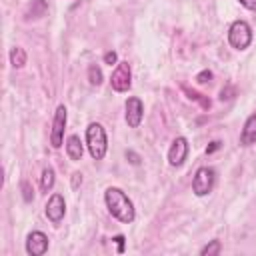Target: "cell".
Masks as SVG:
<instances>
[{"mask_svg": "<svg viewBox=\"0 0 256 256\" xmlns=\"http://www.w3.org/2000/svg\"><path fill=\"white\" fill-rule=\"evenodd\" d=\"M46 10H48V6H46V2H44V0H32V2H30V6H28L26 18H28V20H30V18H40V16H44V14H46Z\"/></svg>", "mask_w": 256, "mask_h": 256, "instance_id": "5bb4252c", "label": "cell"}, {"mask_svg": "<svg viewBox=\"0 0 256 256\" xmlns=\"http://www.w3.org/2000/svg\"><path fill=\"white\" fill-rule=\"evenodd\" d=\"M126 158L130 160V164H134V166H138L140 164V156L134 152V150H126Z\"/></svg>", "mask_w": 256, "mask_h": 256, "instance_id": "7402d4cb", "label": "cell"}, {"mask_svg": "<svg viewBox=\"0 0 256 256\" xmlns=\"http://www.w3.org/2000/svg\"><path fill=\"white\" fill-rule=\"evenodd\" d=\"M220 252H222V244H220V240H210V242L200 250L202 256H216V254H220Z\"/></svg>", "mask_w": 256, "mask_h": 256, "instance_id": "ac0fdd59", "label": "cell"}, {"mask_svg": "<svg viewBox=\"0 0 256 256\" xmlns=\"http://www.w3.org/2000/svg\"><path fill=\"white\" fill-rule=\"evenodd\" d=\"M214 184H216V172H214V168L200 166L194 172V178H192V192L196 196H206V194L212 192Z\"/></svg>", "mask_w": 256, "mask_h": 256, "instance_id": "277c9868", "label": "cell"}, {"mask_svg": "<svg viewBox=\"0 0 256 256\" xmlns=\"http://www.w3.org/2000/svg\"><path fill=\"white\" fill-rule=\"evenodd\" d=\"M10 64H12L14 68H22V66L26 64V50L20 48V46H14V48L10 50Z\"/></svg>", "mask_w": 256, "mask_h": 256, "instance_id": "9a60e30c", "label": "cell"}, {"mask_svg": "<svg viewBox=\"0 0 256 256\" xmlns=\"http://www.w3.org/2000/svg\"><path fill=\"white\" fill-rule=\"evenodd\" d=\"M82 184V174L80 172H74L72 174V188H78Z\"/></svg>", "mask_w": 256, "mask_h": 256, "instance_id": "603a6c76", "label": "cell"}, {"mask_svg": "<svg viewBox=\"0 0 256 256\" xmlns=\"http://www.w3.org/2000/svg\"><path fill=\"white\" fill-rule=\"evenodd\" d=\"M66 106L60 104L54 112V120H52V132H50V144L52 148H60L64 144V130H66Z\"/></svg>", "mask_w": 256, "mask_h": 256, "instance_id": "8992f818", "label": "cell"}, {"mask_svg": "<svg viewBox=\"0 0 256 256\" xmlns=\"http://www.w3.org/2000/svg\"><path fill=\"white\" fill-rule=\"evenodd\" d=\"M220 148V142L218 140H214V142H210V146L206 148V154H212V152H216Z\"/></svg>", "mask_w": 256, "mask_h": 256, "instance_id": "d4e9b609", "label": "cell"}, {"mask_svg": "<svg viewBox=\"0 0 256 256\" xmlns=\"http://www.w3.org/2000/svg\"><path fill=\"white\" fill-rule=\"evenodd\" d=\"M228 42L234 50H246L252 44V28L246 20H234L228 28Z\"/></svg>", "mask_w": 256, "mask_h": 256, "instance_id": "3957f363", "label": "cell"}, {"mask_svg": "<svg viewBox=\"0 0 256 256\" xmlns=\"http://www.w3.org/2000/svg\"><path fill=\"white\" fill-rule=\"evenodd\" d=\"M188 150H190L188 148V140L184 136L174 138L172 144H170V150H168V164L174 166V168L182 166L186 162V158H188Z\"/></svg>", "mask_w": 256, "mask_h": 256, "instance_id": "52a82bcc", "label": "cell"}, {"mask_svg": "<svg viewBox=\"0 0 256 256\" xmlns=\"http://www.w3.org/2000/svg\"><path fill=\"white\" fill-rule=\"evenodd\" d=\"M54 182H56V174H54V168H44L42 170V176H40V188L42 192H50L54 188Z\"/></svg>", "mask_w": 256, "mask_h": 256, "instance_id": "4fadbf2b", "label": "cell"}, {"mask_svg": "<svg viewBox=\"0 0 256 256\" xmlns=\"http://www.w3.org/2000/svg\"><path fill=\"white\" fill-rule=\"evenodd\" d=\"M86 148L94 160H102L108 152V138L106 130L100 122H90L86 128Z\"/></svg>", "mask_w": 256, "mask_h": 256, "instance_id": "7a4b0ae2", "label": "cell"}, {"mask_svg": "<svg viewBox=\"0 0 256 256\" xmlns=\"http://www.w3.org/2000/svg\"><path fill=\"white\" fill-rule=\"evenodd\" d=\"M20 188H22V198H24V202H32L34 190H32L30 182H28V180H22V182H20Z\"/></svg>", "mask_w": 256, "mask_h": 256, "instance_id": "d6986e66", "label": "cell"}, {"mask_svg": "<svg viewBox=\"0 0 256 256\" xmlns=\"http://www.w3.org/2000/svg\"><path fill=\"white\" fill-rule=\"evenodd\" d=\"M212 76H214V74H212L210 70H202V72L196 74V82H198V84H206V82L212 80Z\"/></svg>", "mask_w": 256, "mask_h": 256, "instance_id": "44dd1931", "label": "cell"}, {"mask_svg": "<svg viewBox=\"0 0 256 256\" xmlns=\"http://www.w3.org/2000/svg\"><path fill=\"white\" fill-rule=\"evenodd\" d=\"M112 240H114V242L118 244V252H122V250H124V246H122V244H124V236L120 234V236H114Z\"/></svg>", "mask_w": 256, "mask_h": 256, "instance_id": "484cf974", "label": "cell"}, {"mask_svg": "<svg viewBox=\"0 0 256 256\" xmlns=\"http://www.w3.org/2000/svg\"><path fill=\"white\" fill-rule=\"evenodd\" d=\"M104 204L108 208V212L122 224H130L134 222L136 218V210H134V204L132 200L128 198V194L116 186H110L106 188L104 192Z\"/></svg>", "mask_w": 256, "mask_h": 256, "instance_id": "6da1fadb", "label": "cell"}, {"mask_svg": "<svg viewBox=\"0 0 256 256\" xmlns=\"http://www.w3.org/2000/svg\"><path fill=\"white\" fill-rule=\"evenodd\" d=\"M240 144L242 146H252L256 144V112H252L246 122H244V128L240 132Z\"/></svg>", "mask_w": 256, "mask_h": 256, "instance_id": "8fae6325", "label": "cell"}, {"mask_svg": "<svg viewBox=\"0 0 256 256\" xmlns=\"http://www.w3.org/2000/svg\"><path fill=\"white\" fill-rule=\"evenodd\" d=\"M244 8H248V10H256V0H238Z\"/></svg>", "mask_w": 256, "mask_h": 256, "instance_id": "cb8c5ba5", "label": "cell"}, {"mask_svg": "<svg viewBox=\"0 0 256 256\" xmlns=\"http://www.w3.org/2000/svg\"><path fill=\"white\" fill-rule=\"evenodd\" d=\"M182 90L188 94V98H190V100L200 102V106H202L204 110H208V108H210V98H206L204 94H200V92H196V90H190L188 86H182Z\"/></svg>", "mask_w": 256, "mask_h": 256, "instance_id": "e0dca14e", "label": "cell"}, {"mask_svg": "<svg viewBox=\"0 0 256 256\" xmlns=\"http://www.w3.org/2000/svg\"><path fill=\"white\" fill-rule=\"evenodd\" d=\"M110 86L112 90L116 92H128L130 86H132V72H130V64L124 60V62H118L112 76H110Z\"/></svg>", "mask_w": 256, "mask_h": 256, "instance_id": "5b68a950", "label": "cell"}, {"mask_svg": "<svg viewBox=\"0 0 256 256\" xmlns=\"http://www.w3.org/2000/svg\"><path fill=\"white\" fill-rule=\"evenodd\" d=\"M26 252L30 256H44L48 252V236L40 230H32L26 236Z\"/></svg>", "mask_w": 256, "mask_h": 256, "instance_id": "30bf717a", "label": "cell"}, {"mask_svg": "<svg viewBox=\"0 0 256 256\" xmlns=\"http://www.w3.org/2000/svg\"><path fill=\"white\" fill-rule=\"evenodd\" d=\"M104 64H108V66H112V64H118V54L114 52V50H108V52H104Z\"/></svg>", "mask_w": 256, "mask_h": 256, "instance_id": "ffe728a7", "label": "cell"}, {"mask_svg": "<svg viewBox=\"0 0 256 256\" xmlns=\"http://www.w3.org/2000/svg\"><path fill=\"white\" fill-rule=\"evenodd\" d=\"M124 110H126L124 116H126L128 126L130 128H138L142 118H144V104H142V100L138 96H130L126 100V104H124Z\"/></svg>", "mask_w": 256, "mask_h": 256, "instance_id": "9c48e42d", "label": "cell"}, {"mask_svg": "<svg viewBox=\"0 0 256 256\" xmlns=\"http://www.w3.org/2000/svg\"><path fill=\"white\" fill-rule=\"evenodd\" d=\"M66 154H68V158H70L72 162H78V160L82 158L84 146H82V142H80V136L70 134V136L66 138Z\"/></svg>", "mask_w": 256, "mask_h": 256, "instance_id": "7c38bea8", "label": "cell"}, {"mask_svg": "<svg viewBox=\"0 0 256 256\" xmlns=\"http://www.w3.org/2000/svg\"><path fill=\"white\" fill-rule=\"evenodd\" d=\"M102 80H104V76H102L100 66H98V64H90V66H88V82H90L92 86H100Z\"/></svg>", "mask_w": 256, "mask_h": 256, "instance_id": "2e32d148", "label": "cell"}, {"mask_svg": "<svg viewBox=\"0 0 256 256\" xmlns=\"http://www.w3.org/2000/svg\"><path fill=\"white\" fill-rule=\"evenodd\" d=\"M44 212H46V218L52 222V224H60L64 214H66V202H64V196L62 194H52L44 206Z\"/></svg>", "mask_w": 256, "mask_h": 256, "instance_id": "ba28073f", "label": "cell"}]
</instances>
